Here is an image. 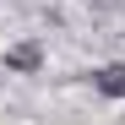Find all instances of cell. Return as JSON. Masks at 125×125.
<instances>
[{"mask_svg":"<svg viewBox=\"0 0 125 125\" xmlns=\"http://www.w3.org/2000/svg\"><path fill=\"white\" fill-rule=\"evenodd\" d=\"M6 71H16V76H38V71H44V44H38V38L11 44V49H6Z\"/></svg>","mask_w":125,"mask_h":125,"instance_id":"1","label":"cell"},{"mask_svg":"<svg viewBox=\"0 0 125 125\" xmlns=\"http://www.w3.org/2000/svg\"><path fill=\"white\" fill-rule=\"evenodd\" d=\"M93 87L103 98H125V65H120V60H114V65H98L93 71Z\"/></svg>","mask_w":125,"mask_h":125,"instance_id":"2","label":"cell"}]
</instances>
